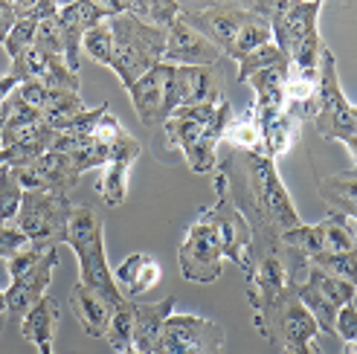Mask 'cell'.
<instances>
[{"label": "cell", "mask_w": 357, "mask_h": 354, "mask_svg": "<svg viewBox=\"0 0 357 354\" xmlns=\"http://www.w3.org/2000/svg\"><path fill=\"white\" fill-rule=\"evenodd\" d=\"M236 163L241 177L227 171L224 174L229 180L233 203L244 212L250 229H253V253L276 250L282 244L279 238L302 224L291 194L276 171V160H271L261 151H238Z\"/></svg>", "instance_id": "cell-1"}, {"label": "cell", "mask_w": 357, "mask_h": 354, "mask_svg": "<svg viewBox=\"0 0 357 354\" xmlns=\"http://www.w3.org/2000/svg\"><path fill=\"white\" fill-rule=\"evenodd\" d=\"M233 105L224 96L215 105H195V108L174 111L166 122V143L177 151H183L186 163L195 174L215 171L218 163V143L224 139V131L233 119Z\"/></svg>", "instance_id": "cell-2"}, {"label": "cell", "mask_w": 357, "mask_h": 354, "mask_svg": "<svg viewBox=\"0 0 357 354\" xmlns=\"http://www.w3.org/2000/svg\"><path fill=\"white\" fill-rule=\"evenodd\" d=\"M267 15L273 29V44L288 56L291 73L319 79V56H323V41H319L317 15L323 3H259Z\"/></svg>", "instance_id": "cell-3"}, {"label": "cell", "mask_w": 357, "mask_h": 354, "mask_svg": "<svg viewBox=\"0 0 357 354\" xmlns=\"http://www.w3.org/2000/svg\"><path fill=\"white\" fill-rule=\"evenodd\" d=\"M67 244L73 247V253L79 259L82 285L105 296L114 308L122 305L125 296L119 293L114 282V270L108 268V256H105V224L96 209L73 206V215H70V226H67Z\"/></svg>", "instance_id": "cell-4"}, {"label": "cell", "mask_w": 357, "mask_h": 354, "mask_svg": "<svg viewBox=\"0 0 357 354\" xmlns=\"http://www.w3.org/2000/svg\"><path fill=\"white\" fill-rule=\"evenodd\" d=\"M111 32H114V61L111 70L125 84V91L139 82L142 76L154 70L163 61L166 49V29H157L139 17L122 12L111 17Z\"/></svg>", "instance_id": "cell-5"}, {"label": "cell", "mask_w": 357, "mask_h": 354, "mask_svg": "<svg viewBox=\"0 0 357 354\" xmlns=\"http://www.w3.org/2000/svg\"><path fill=\"white\" fill-rule=\"evenodd\" d=\"M73 215L70 194L56 192H24L15 226L29 238L32 247H59L67 244V226Z\"/></svg>", "instance_id": "cell-6"}, {"label": "cell", "mask_w": 357, "mask_h": 354, "mask_svg": "<svg viewBox=\"0 0 357 354\" xmlns=\"http://www.w3.org/2000/svg\"><path fill=\"white\" fill-rule=\"evenodd\" d=\"M212 224H215V233L221 238V250L224 259H229L236 268L244 273V279L253 273L256 268V253H253V229L250 221L244 218V212L233 203V194H229V180L224 169L215 171V203L206 206Z\"/></svg>", "instance_id": "cell-7"}, {"label": "cell", "mask_w": 357, "mask_h": 354, "mask_svg": "<svg viewBox=\"0 0 357 354\" xmlns=\"http://www.w3.org/2000/svg\"><path fill=\"white\" fill-rule=\"evenodd\" d=\"M314 128L326 139H349L357 134V122L351 116V105L343 96L340 76H337V61L334 52L323 47L319 56V87H317V114H314Z\"/></svg>", "instance_id": "cell-8"}, {"label": "cell", "mask_w": 357, "mask_h": 354, "mask_svg": "<svg viewBox=\"0 0 357 354\" xmlns=\"http://www.w3.org/2000/svg\"><path fill=\"white\" fill-rule=\"evenodd\" d=\"M177 264H181L183 279L198 282V285H209V282H215L221 276L224 250H221V238L215 233V224H212L206 209H201V215L189 226L181 250H177Z\"/></svg>", "instance_id": "cell-9"}, {"label": "cell", "mask_w": 357, "mask_h": 354, "mask_svg": "<svg viewBox=\"0 0 357 354\" xmlns=\"http://www.w3.org/2000/svg\"><path fill=\"white\" fill-rule=\"evenodd\" d=\"M151 354H227V334L206 316L172 314Z\"/></svg>", "instance_id": "cell-10"}, {"label": "cell", "mask_w": 357, "mask_h": 354, "mask_svg": "<svg viewBox=\"0 0 357 354\" xmlns=\"http://www.w3.org/2000/svg\"><path fill=\"white\" fill-rule=\"evenodd\" d=\"M296 293L302 299V305L311 311V316L317 320L319 331L334 337V323H337V314H340L343 305L354 302V293L357 288L349 285V282L337 279V276H328L326 270L319 268H308V276L302 285H296Z\"/></svg>", "instance_id": "cell-11"}, {"label": "cell", "mask_w": 357, "mask_h": 354, "mask_svg": "<svg viewBox=\"0 0 357 354\" xmlns=\"http://www.w3.org/2000/svg\"><path fill=\"white\" fill-rule=\"evenodd\" d=\"M256 331L267 343H279L282 348H294V346L317 340L319 325L311 316V311L302 305V299L296 293V285H294L276 302V308L267 314V320L261 325H256Z\"/></svg>", "instance_id": "cell-12"}, {"label": "cell", "mask_w": 357, "mask_h": 354, "mask_svg": "<svg viewBox=\"0 0 357 354\" xmlns=\"http://www.w3.org/2000/svg\"><path fill=\"white\" fill-rule=\"evenodd\" d=\"M253 17L250 3H206V6H181V21L198 29L206 41L229 56L241 26Z\"/></svg>", "instance_id": "cell-13"}, {"label": "cell", "mask_w": 357, "mask_h": 354, "mask_svg": "<svg viewBox=\"0 0 357 354\" xmlns=\"http://www.w3.org/2000/svg\"><path fill=\"white\" fill-rule=\"evenodd\" d=\"M125 12V0H111V3H99V0H79V3H64L59 6V29L64 38V61L67 67L79 73V59H82V38L87 29L96 24L108 21L114 15Z\"/></svg>", "instance_id": "cell-14"}, {"label": "cell", "mask_w": 357, "mask_h": 354, "mask_svg": "<svg viewBox=\"0 0 357 354\" xmlns=\"http://www.w3.org/2000/svg\"><path fill=\"white\" fill-rule=\"evenodd\" d=\"M224 99L221 76L215 67H172L169 87H166V119L195 105H215Z\"/></svg>", "instance_id": "cell-15"}, {"label": "cell", "mask_w": 357, "mask_h": 354, "mask_svg": "<svg viewBox=\"0 0 357 354\" xmlns=\"http://www.w3.org/2000/svg\"><path fill=\"white\" fill-rule=\"evenodd\" d=\"M59 268V247H50V250L32 264L29 270L12 276V285L3 291L6 296V314L24 320L26 311L47 296V288L52 282V273Z\"/></svg>", "instance_id": "cell-16"}, {"label": "cell", "mask_w": 357, "mask_h": 354, "mask_svg": "<svg viewBox=\"0 0 357 354\" xmlns=\"http://www.w3.org/2000/svg\"><path fill=\"white\" fill-rule=\"evenodd\" d=\"M12 171L24 192L35 189V192H56V194H70L82 177L76 166L70 163V157L61 151H47L35 163L24 169H12Z\"/></svg>", "instance_id": "cell-17"}, {"label": "cell", "mask_w": 357, "mask_h": 354, "mask_svg": "<svg viewBox=\"0 0 357 354\" xmlns=\"http://www.w3.org/2000/svg\"><path fill=\"white\" fill-rule=\"evenodd\" d=\"M224 52L206 41L198 29H192L186 21H177L166 29V49H163V64L172 67H215Z\"/></svg>", "instance_id": "cell-18"}, {"label": "cell", "mask_w": 357, "mask_h": 354, "mask_svg": "<svg viewBox=\"0 0 357 354\" xmlns=\"http://www.w3.org/2000/svg\"><path fill=\"white\" fill-rule=\"evenodd\" d=\"M139 154H142L139 139L131 137L128 131L108 146V163H105L102 180L96 186L108 206H119L128 198V174H131V166L139 160Z\"/></svg>", "instance_id": "cell-19"}, {"label": "cell", "mask_w": 357, "mask_h": 354, "mask_svg": "<svg viewBox=\"0 0 357 354\" xmlns=\"http://www.w3.org/2000/svg\"><path fill=\"white\" fill-rule=\"evenodd\" d=\"M169 76H172V64L160 61L154 70H149L139 82H134L128 87L134 111L139 116L142 125H163L166 122V87H169Z\"/></svg>", "instance_id": "cell-20"}, {"label": "cell", "mask_w": 357, "mask_h": 354, "mask_svg": "<svg viewBox=\"0 0 357 354\" xmlns=\"http://www.w3.org/2000/svg\"><path fill=\"white\" fill-rule=\"evenodd\" d=\"M59 131H52L41 111H35L32 105H26L24 99H17L15 93L9 96V114L3 122V131H0V148L9 146H21V143H38V139H56Z\"/></svg>", "instance_id": "cell-21"}, {"label": "cell", "mask_w": 357, "mask_h": 354, "mask_svg": "<svg viewBox=\"0 0 357 354\" xmlns=\"http://www.w3.org/2000/svg\"><path fill=\"white\" fill-rule=\"evenodd\" d=\"M160 276H163V268H160V261L149 253H131L114 270V282H116L119 293L125 299H131V302L139 299L142 293H149L151 288H157Z\"/></svg>", "instance_id": "cell-22"}, {"label": "cell", "mask_w": 357, "mask_h": 354, "mask_svg": "<svg viewBox=\"0 0 357 354\" xmlns=\"http://www.w3.org/2000/svg\"><path fill=\"white\" fill-rule=\"evenodd\" d=\"M288 70H291V64L267 67L244 82V84L253 87V93H256L253 111H256L259 122H267L284 111V79H288Z\"/></svg>", "instance_id": "cell-23"}, {"label": "cell", "mask_w": 357, "mask_h": 354, "mask_svg": "<svg viewBox=\"0 0 357 354\" xmlns=\"http://www.w3.org/2000/svg\"><path fill=\"white\" fill-rule=\"evenodd\" d=\"M172 314H174V296H166L163 302H134V348L142 354H151Z\"/></svg>", "instance_id": "cell-24"}, {"label": "cell", "mask_w": 357, "mask_h": 354, "mask_svg": "<svg viewBox=\"0 0 357 354\" xmlns=\"http://www.w3.org/2000/svg\"><path fill=\"white\" fill-rule=\"evenodd\" d=\"M70 308H73L76 320H79V325H82V331L87 334V337H105L108 323H111V314H114V305L108 302V299L93 293L91 288H84L82 282H76L73 291H70Z\"/></svg>", "instance_id": "cell-25"}, {"label": "cell", "mask_w": 357, "mask_h": 354, "mask_svg": "<svg viewBox=\"0 0 357 354\" xmlns=\"http://www.w3.org/2000/svg\"><path fill=\"white\" fill-rule=\"evenodd\" d=\"M319 198L334 206V212H340L346 218H357V163L346 171H337L328 177H319L317 183Z\"/></svg>", "instance_id": "cell-26"}, {"label": "cell", "mask_w": 357, "mask_h": 354, "mask_svg": "<svg viewBox=\"0 0 357 354\" xmlns=\"http://www.w3.org/2000/svg\"><path fill=\"white\" fill-rule=\"evenodd\" d=\"M50 151H61L70 157V163L76 166L79 174L91 171V169H105L108 163V146H102L93 137H73V134H56Z\"/></svg>", "instance_id": "cell-27"}, {"label": "cell", "mask_w": 357, "mask_h": 354, "mask_svg": "<svg viewBox=\"0 0 357 354\" xmlns=\"http://www.w3.org/2000/svg\"><path fill=\"white\" fill-rule=\"evenodd\" d=\"M59 302L52 296H44L38 299L26 316L21 320V334L24 340H29L32 346H41V343H52V337H56V328H59Z\"/></svg>", "instance_id": "cell-28"}, {"label": "cell", "mask_w": 357, "mask_h": 354, "mask_svg": "<svg viewBox=\"0 0 357 354\" xmlns=\"http://www.w3.org/2000/svg\"><path fill=\"white\" fill-rule=\"evenodd\" d=\"M250 9H253V17H250V21L241 26L233 49H229V59H233V61H241L244 56H250V52H256L259 47L273 41V29H271L267 15L259 9V3H250Z\"/></svg>", "instance_id": "cell-29"}, {"label": "cell", "mask_w": 357, "mask_h": 354, "mask_svg": "<svg viewBox=\"0 0 357 354\" xmlns=\"http://www.w3.org/2000/svg\"><path fill=\"white\" fill-rule=\"evenodd\" d=\"M296 128H299V122L288 114H279L273 119H267L261 122V143H264V154L271 157V160H279V157H284L291 151L294 146V139H296Z\"/></svg>", "instance_id": "cell-30"}, {"label": "cell", "mask_w": 357, "mask_h": 354, "mask_svg": "<svg viewBox=\"0 0 357 354\" xmlns=\"http://www.w3.org/2000/svg\"><path fill=\"white\" fill-rule=\"evenodd\" d=\"M319 229H323V253H354L357 250V229L351 218L340 215V212L326 215L319 221Z\"/></svg>", "instance_id": "cell-31"}, {"label": "cell", "mask_w": 357, "mask_h": 354, "mask_svg": "<svg viewBox=\"0 0 357 354\" xmlns=\"http://www.w3.org/2000/svg\"><path fill=\"white\" fill-rule=\"evenodd\" d=\"M224 139L236 151H261L264 154V143H261V122L256 116V111L250 108L241 116H233L229 125L224 131Z\"/></svg>", "instance_id": "cell-32"}, {"label": "cell", "mask_w": 357, "mask_h": 354, "mask_svg": "<svg viewBox=\"0 0 357 354\" xmlns=\"http://www.w3.org/2000/svg\"><path fill=\"white\" fill-rule=\"evenodd\" d=\"M181 6L174 0H125V12L157 29H169L181 17Z\"/></svg>", "instance_id": "cell-33"}, {"label": "cell", "mask_w": 357, "mask_h": 354, "mask_svg": "<svg viewBox=\"0 0 357 354\" xmlns=\"http://www.w3.org/2000/svg\"><path fill=\"white\" fill-rule=\"evenodd\" d=\"M105 340L111 343V348L116 354L134 346V302H131V299H125L122 305L114 308L108 331H105Z\"/></svg>", "instance_id": "cell-34"}, {"label": "cell", "mask_w": 357, "mask_h": 354, "mask_svg": "<svg viewBox=\"0 0 357 354\" xmlns=\"http://www.w3.org/2000/svg\"><path fill=\"white\" fill-rule=\"evenodd\" d=\"M82 52H87L93 61L105 64V67H111L114 61V32H111V17L108 21H102L96 24L93 29H87L84 32V38H82Z\"/></svg>", "instance_id": "cell-35"}, {"label": "cell", "mask_w": 357, "mask_h": 354, "mask_svg": "<svg viewBox=\"0 0 357 354\" xmlns=\"http://www.w3.org/2000/svg\"><path fill=\"white\" fill-rule=\"evenodd\" d=\"M282 64H291L288 61V56L271 41V44H264V47H259L256 52H250V56H244L241 61H238V82L244 84L253 73H261V70H267V67H282Z\"/></svg>", "instance_id": "cell-36"}, {"label": "cell", "mask_w": 357, "mask_h": 354, "mask_svg": "<svg viewBox=\"0 0 357 354\" xmlns=\"http://www.w3.org/2000/svg\"><path fill=\"white\" fill-rule=\"evenodd\" d=\"M311 264L326 270L328 276H337L357 288V250L354 253H319L311 259Z\"/></svg>", "instance_id": "cell-37"}, {"label": "cell", "mask_w": 357, "mask_h": 354, "mask_svg": "<svg viewBox=\"0 0 357 354\" xmlns=\"http://www.w3.org/2000/svg\"><path fill=\"white\" fill-rule=\"evenodd\" d=\"M38 24H41V21H35V17L17 15V21H15L12 32H9V38L3 41L9 61H17V59H21L24 52L32 47V41H35V29H38Z\"/></svg>", "instance_id": "cell-38"}, {"label": "cell", "mask_w": 357, "mask_h": 354, "mask_svg": "<svg viewBox=\"0 0 357 354\" xmlns=\"http://www.w3.org/2000/svg\"><path fill=\"white\" fill-rule=\"evenodd\" d=\"M32 47H35V49H41V52H50V56H61V59H64V38H61V29H59L56 15L38 24V29H35V41H32Z\"/></svg>", "instance_id": "cell-39"}, {"label": "cell", "mask_w": 357, "mask_h": 354, "mask_svg": "<svg viewBox=\"0 0 357 354\" xmlns=\"http://www.w3.org/2000/svg\"><path fill=\"white\" fill-rule=\"evenodd\" d=\"M29 247V238L17 229L15 224H9V226H0V259H15L17 253H24Z\"/></svg>", "instance_id": "cell-40"}, {"label": "cell", "mask_w": 357, "mask_h": 354, "mask_svg": "<svg viewBox=\"0 0 357 354\" xmlns=\"http://www.w3.org/2000/svg\"><path fill=\"white\" fill-rule=\"evenodd\" d=\"M122 134H125L122 122H119L111 111H105V114H102V119L96 122V128H93V139H99L102 146H111L114 139H119Z\"/></svg>", "instance_id": "cell-41"}, {"label": "cell", "mask_w": 357, "mask_h": 354, "mask_svg": "<svg viewBox=\"0 0 357 354\" xmlns=\"http://www.w3.org/2000/svg\"><path fill=\"white\" fill-rule=\"evenodd\" d=\"M334 334L340 340H346V343L357 340V308H354V302L340 308V314H337V323H334Z\"/></svg>", "instance_id": "cell-42"}, {"label": "cell", "mask_w": 357, "mask_h": 354, "mask_svg": "<svg viewBox=\"0 0 357 354\" xmlns=\"http://www.w3.org/2000/svg\"><path fill=\"white\" fill-rule=\"evenodd\" d=\"M17 21V12H15V3L12 0H0V44L9 38V32Z\"/></svg>", "instance_id": "cell-43"}, {"label": "cell", "mask_w": 357, "mask_h": 354, "mask_svg": "<svg viewBox=\"0 0 357 354\" xmlns=\"http://www.w3.org/2000/svg\"><path fill=\"white\" fill-rule=\"evenodd\" d=\"M282 354H323V351H319L317 340H311V343H302V346H294V348H282Z\"/></svg>", "instance_id": "cell-44"}, {"label": "cell", "mask_w": 357, "mask_h": 354, "mask_svg": "<svg viewBox=\"0 0 357 354\" xmlns=\"http://www.w3.org/2000/svg\"><path fill=\"white\" fill-rule=\"evenodd\" d=\"M343 146L354 154V160H357V134H354V137H349V139H343Z\"/></svg>", "instance_id": "cell-45"}, {"label": "cell", "mask_w": 357, "mask_h": 354, "mask_svg": "<svg viewBox=\"0 0 357 354\" xmlns=\"http://www.w3.org/2000/svg\"><path fill=\"white\" fill-rule=\"evenodd\" d=\"M6 114H9V99L0 105V131H3V122H6Z\"/></svg>", "instance_id": "cell-46"}, {"label": "cell", "mask_w": 357, "mask_h": 354, "mask_svg": "<svg viewBox=\"0 0 357 354\" xmlns=\"http://www.w3.org/2000/svg\"><path fill=\"white\" fill-rule=\"evenodd\" d=\"M35 348H38V354H56V351H52V343H41V346H35Z\"/></svg>", "instance_id": "cell-47"}, {"label": "cell", "mask_w": 357, "mask_h": 354, "mask_svg": "<svg viewBox=\"0 0 357 354\" xmlns=\"http://www.w3.org/2000/svg\"><path fill=\"white\" fill-rule=\"evenodd\" d=\"M343 354H357V340H351V343H346V348H343Z\"/></svg>", "instance_id": "cell-48"}, {"label": "cell", "mask_w": 357, "mask_h": 354, "mask_svg": "<svg viewBox=\"0 0 357 354\" xmlns=\"http://www.w3.org/2000/svg\"><path fill=\"white\" fill-rule=\"evenodd\" d=\"M0 314H6V296H3V291H0Z\"/></svg>", "instance_id": "cell-49"}, {"label": "cell", "mask_w": 357, "mask_h": 354, "mask_svg": "<svg viewBox=\"0 0 357 354\" xmlns=\"http://www.w3.org/2000/svg\"><path fill=\"white\" fill-rule=\"evenodd\" d=\"M3 328H6V314H0V334H3Z\"/></svg>", "instance_id": "cell-50"}, {"label": "cell", "mask_w": 357, "mask_h": 354, "mask_svg": "<svg viewBox=\"0 0 357 354\" xmlns=\"http://www.w3.org/2000/svg\"><path fill=\"white\" fill-rule=\"evenodd\" d=\"M119 354H142V351H137V348L131 346V348H125V351H119Z\"/></svg>", "instance_id": "cell-51"}, {"label": "cell", "mask_w": 357, "mask_h": 354, "mask_svg": "<svg viewBox=\"0 0 357 354\" xmlns=\"http://www.w3.org/2000/svg\"><path fill=\"white\" fill-rule=\"evenodd\" d=\"M351 116H354V122H357V105H351Z\"/></svg>", "instance_id": "cell-52"}, {"label": "cell", "mask_w": 357, "mask_h": 354, "mask_svg": "<svg viewBox=\"0 0 357 354\" xmlns=\"http://www.w3.org/2000/svg\"><path fill=\"white\" fill-rule=\"evenodd\" d=\"M0 226H9V224H6V221H3V215H0Z\"/></svg>", "instance_id": "cell-53"}, {"label": "cell", "mask_w": 357, "mask_h": 354, "mask_svg": "<svg viewBox=\"0 0 357 354\" xmlns=\"http://www.w3.org/2000/svg\"><path fill=\"white\" fill-rule=\"evenodd\" d=\"M354 221H357V218H354Z\"/></svg>", "instance_id": "cell-54"}]
</instances>
